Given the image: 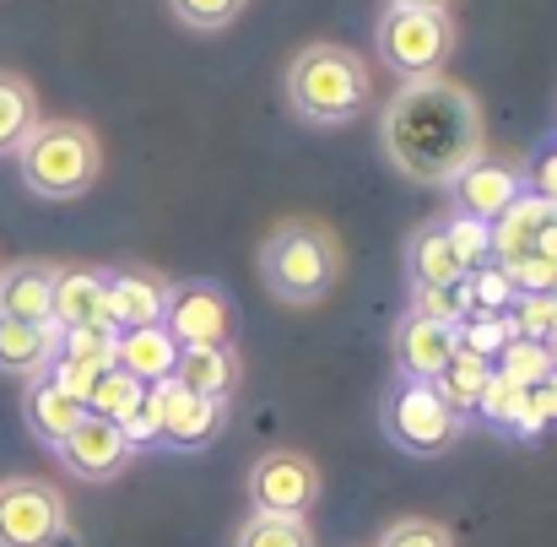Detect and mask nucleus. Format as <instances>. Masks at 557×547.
<instances>
[{"label":"nucleus","instance_id":"nucleus-1","mask_svg":"<svg viewBox=\"0 0 557 547\" xmlns=\"http://www.w3.org/2000/svg\"><path fill=\"white\" fill-rule=\"evenodd\" d=\"M379 153L400 180L449 190L471 163L487 158V125L476 93L449 76L406 82L379 114Z\"/></svg>","mask_w":557,"mask_h":547},{"label":"nucleus","instance_id":"nucleus-2","mask_svg":"<svg viewBox=\"0 0 557 547\" xmlns=\"http://www.w3.org/2000/svg\"><path fill=\"white\" fill-rule=\"evenodd\" d=\"M282 93H287V109H293L304 125L336 131V125H352V120L369 114L373 71L358 49L320 38V44H304V49L287 60Z\"/></svg>","mask_w":557,"mask_h":547},{"label":"nucleus","instance_id":"nucleus-3","mask_svg":"<svg viewBox=\"0 0 557 547\" xmlns=\"http://www.w3.org/2000/svg\"><path fill=\"white\" fill-rule=\"evenodd\" d=\"M260 282L276 304H293V309L320 304L342 282V239L314 217L276 222L260 244Z\"/></svg>","mask_w":557,"mask_h":547},{"label":"nucleus","instance_id":"nucleus-4","mask_svg":"<svg viewBox=\"0 0 557 547\" xmlns=\"http://www.w3.org/2000/svg\"><path fill=\"white\" fill-rule=\"evenodd\" d=\"M22 184L44 200H76L103 174V142L82 120H38L16 147Z\"/></svg>","mask_w":557,"mask_h":547},{"label":"nucleus","instance_id":"nucleus-5","mask_svg":"<svg viewBox=\"0 0 557 547\" xmlns=\"http://www.w3.org/2000/svg\"><path fill=\"white\" fill-rule=\"evenodd\" d=\"M379 428H384V439L395 445V450H406V455H444L460 434H466V417L433 390V385H422V379H389V390H384V401H379Z\"/></svg>","mask_w":557,"mask_h":547},{"label":"nucleus","instance_id":"nucleus-6","mask_svg":"<svg viewBox=\"0 0 557 547\" xmlns=\"http://www.w3.org/2000/svg\"><path fill=\"white\" fill-rule=\"evenodd\" d=\"M455 16L449 11H400L384 5L379 27H373V54L400 76V82H422V76H444V60L455 54Z\"/></svg>","mask_w":557,"mask_h":547},{"label":"nucleus","instance_id":"nucleus-7","mask_svg":"<svg viewBox=\"0 0 557 547\" xmlns=\"http://www.w3.org/2000/svg\"><path fill=\"white\" fill-rule=\"evenodd\" d=\"M314 505H320V466L304 450H265L249 466V515L309 521Z\"/></svg>","mask_w":557,"mask_h":547},{"label":"nucleus","instance_id":"nucleus-8","mask_svg":"<svg viewBox=\"0 0 557 547\" xmlns=\"http://www.w3.org/2000/svg\"><path fill=\"white\" fill-rule=\"evenodd\" d=\"M65 537V494L44 477L0 483V547H54Z\"/></svg>","mask_w":557,"mask_h":547},{"label":"nucleus","instance_id":"nucleus-9","mask_svg":"<svg viewBox=\"0 0 557 547\" xmlns=\"http://www.w3.org/2000/svg\"><path fill=\"white\" fill-rule=\"evenodd\" d=\"M174 348H233V304L216 282L195 277V282H169V304L158 320Z\"/></svg>","mask_w":557,"mask_h":547},{"label":"nucleus","instance_id":"nucleus-10","mask_svg":"<svg viewBox=\"0 0 557 547\" xmlns=\"http://www.w3.org/2000/svg\"><path fill=\"white\" fill-rule=\"evenodd\" d=\"M60 461H65V472L71 477H82V483H109V477H120L125 466H131V439H125V428L120 423H109V417H82L71 434H65V445L54 450Z\"/></svg>","mask_w":557,"mask_h":547},{"label":"nucleus","instance_id":"nucleus-11","mask_svg":"<svg viewBox=\"0 0 557 547\" xmlns=\"http://www.w3.org/2000/svg\"><path fill=\"white\" fill-rule=\"evenodd\" d=\"M49 326H60V331H114V320H109V293H103V271L60 266V271H54Z\"/></svg>","mask_w":557,"mask_h":547},{"label":"nucleus","instance_id":"nucleus-12","mask_svg":"<svg viewBox=\"0 0 557 547\" xmlns=\"http://www.w3.org/2000/svg\"><path fill=\"white\" fill-rule=\"evenodd\" d=\"M222 428H227V401L189 396L174 379L163 385V434H158L163 450H206Z\"/></svg>","mask_w":557,"mask_h":547},{"label":"nucleus","instance_id":"nucleus-13","mask_svg":"<svg viewBox=\"0 0 557 547\" xmlns=\"http://www.w3.org/2000/svg\"><path fill=\"white\" fill-rule=\"evenodd\" d=\"M389 348H395V368H400V379H422V385H433V379L444 374V364L455 358L460 337H455V326H438V320L406 315V320L395 326Z\"/></svg>","mask_w":557,"mask_h":547},{"label":"nucleus","instance_id":"nucleus-14","mask_svg":"<svg viewBox=\"0 0 557 547\" xmlns=\"http://www.w3.org/2000/svg\"><path fill=\"white\" fill-rule=\"evenodd\" d=\"M103 293H109L114 331H141V326H158L163 320L169 277H152V271H103Z\"/></svg>","mask_w":557,"mask_h":547},{"label":"nucleus","instance_id":"nucleus-15","mask_svg":"<svg viewBox=\"0 0 557 547\" xmlns=\"http://www.w3.org/2000/svg\"><path fill=\"white\" fill-rule=\"evenodd\" d=\"M455 190V211L460 217H476V222H498L504 211H509V200L525 190L520 184V169H509V163H493V158H482V163H471L460 180L449 184Z\"/></svg>","mask_w":557,"mask_h":547},{"label":"nucleus","instance_id":"nucleus-16","mask_svg":"<svg viewBox=\"0 0 557 547\" xmlns=\"http://www.w3.org/2000/svg\"><path fill=\"white\" fill-rule=\"evenodd\" d=\"M54 271H60V266H49V260L0 266V315H5V320H27V326H49Z\"/></svg>","mask_w":557,"mask_h":547},{"label":"nucleus","instance_id":"nucleus-17","mask_svg":"<svg viewBox=\"0 0 557 547\" xmlns=\"http://www.w3.org/2000/svg\"><path fill=\"white\" fill-rule=\"evenodd\" d=\"M22 417H27V434L38 439V445H49V450H60L65 445V434L87 417V406L82 401H71L49 374L44 379H27V396H22Z\"/></svg>","mask_w":557,"mask_h":547},{"label":"nucleus","instance_id":"nucleus-18","mask_svg":"<svg viewBox=\"0 0 557 547\" xmlns=\"http://www.w3.org/2000/svg\"><path fill=\"white\" fill-rule=\"evenodd\" d=\"M60 326H27V320H5L0 315V374H22V379H44L54 353H60Z\"/></svg>","mask_w":557,"mask_h":547},{"label":"nucleus","instance_id":"nucleus-19","mask_svg":"<svg viewBox=\"0 0 557 547\" xmlns=\"http://www.w3.org/2000/svg\"><path fill=\"white\" fill-rule=\"evenodd\" d=\"M174 364H180V348L163 326H141V331H120L114 342V368H125L131 379L141 385H163L174 379Z\"/></svg>","mask_w":557,"mask_h":547},{"label":"nucleus","instance_id":"nucleus-20","mask_svg":"<svg viewBox=\"0 0 557 547\" xmlns=\"http://www.w3.org/2000/svg\"><path fill=\"white\" fill-rule=\"evenodd\" d=\"M174 385L206 401H227L238 390V348H185L174 364Z\"/></svg>","mask_w":557,"mask_h":547},{"label":"nucleus","instance_id":"nucleus-21","mask_svg":"<svg viewBox=\"0 0 557 547\" xmlns=\"http://www.w3.org/2000/svg\"><path fill=\"white\" fill-rule=\"evenodd\" d=\"M542 222H547V206H542L536 195H525V190H520V195L509 200V211H504L498 222H487V255H493L498 266L525 260V255L536 250Z\"/></svg>","mask_w":557,"mask_h":547},{"label":"nucleus","instance_id":"nucleus-22","mask_svg":"<svg viewBox=\"0 0 557 547\" xmlns=\"http://www.w3.org/2000/svg\"><path fill=\"white\" fill-rule=\"evenodd\" d=\"M406 277H411V288H455V282H466V266L455 260V250H449V239H444L438 222H428V228L411 233V244H406Z\"/></svg>","mask_w":557,"mask_h":547},{"label":"nucleus","instance_id":"nucleus-23","mask_svg":"<svg viewBox=\"0 0 557 547\" xmlns=\"http://www.w3.org/2000/svg\"><path fill=\"white\" fill-rule=\"evenodd\" d=\"M33 125H38V93L27 87V76L0 71V158L16 153Z\"/></svg>","mask_w":557,"mask_h":547},{"label":"nucleus","instance_id":"nucleus-24","mask_svg":"<svg viewBox=\"0 0 557 547\" xmlns=\"http://www.w3.org/2000/svg\"><path fill=\"white\" fill-rule=\"evenodd\" d=\"M493 379V364H482L476 353H466V348H455V358L444 364V374L433 379V390L460 412V417H471V406H476V396H482V385Z\"/></svg>","mask_w":557,"mask_h":547},{"label":"nucleus","instance_id":"nucleus-25","mask_svg":"<svg viewBox=\"0 0 557 547\" xmlns=\"http://www.w3.org/2000/svg\"><path fill=\"white\" fill-rule=\"evenodd\" d=\"M141 396H147V385L141 379H131L125 368H103L98 374V385H92V396H87V412L92 417H109V423H131V412L141 406Z\"/></svg>","mask_w":557,"mask_h":547},{"label":"nucleus","instance_id":"nucleus-26","mask_svg":"<svg viewBox=\"0 0 557 547\" xmlns=\"http://www.w3.org/2000/svg\"><path fill=\"white\" fill-rule=\"evenodd\" d=\"M455 337H460V348L466 353H476L482 364H498V353L515 342V320L509 315H466L460 326H455Z\"/></svg>","mask_w":557,"mask_h":547},{"label":"nucleus","instance_id":"nucleus-27","mask_svg":"<svg viewBox=\"0 0 557 547\" xmlns=\"http://www.w3.org/2000/svg\"><path fill=\"white\" fill-rule=\"evenodd\" d=\"M238 547H314V532L293 515H249L238 526Z\"/></svg>","mask_w":557,"mask_h":547},{"label":"nucleus","instance_id":"nucleus-28","mask_svg":"<svg viewBox=\"0 0 557 547\" xmlns=\"http://www.w3.org/2000/svg\"><path fill=\"white\" fill-rule=\"evenodd\" d=\"M411 315L438 320V326H460L466 315H476L471 282H455V288H411Z\"/></svg>","mask_w":557,"mask_h":547},{"label":"nucleus","instance_id":"nucleus-29","mask_svg":"<svg viewBox=\"0 0 557 547\" xmlns=\"http://www.w3.org/2000/svg\"><path fill=\"white\" fill-rule=\"evenodd\" d=\"M493 374H504L515 390H536V385L553 374V364H547V348H542V342H525V337H515V342L498 353Z\"/></svg>","mask_w":557,"mask_h":547},{"label":"nucleus","instance_id":"nucleus-30","mask_svg":"<svg viewBox=\"0 0 557 547\" xmlns=\"http://www.w3.org/2000/svg\"><path fill=\"white\" fill-rule=\"evenodd\" d=\"M466 282H471V304H476L482 315H504V309H515V299H520V288H515L509 266H498V260L476 266Z\"/></svg>","mask_w":557,"mask_h":547},{"label":"nucleus","instance_id":"nucleus-31","mask_svg":"<svg viewBox=\"0 0 557 547\" xmlns=\"http://www.w3.org/2000/svg\"><path fill=\"white\" fill-rule=\"evenodd\" d=\"M444 239H449V250H455V260L466 266V277L476 271V266H487L493 255H487V222H476V217H460V211H449L444 222Z\"/></svg>","mask_w":557,"mask_h":547},{"label":"nucleus","instance_id":"nucleus-32","mask_svg":"<svg viewBox=\"0 0 557 547\" xmlns=\"http://www.w3.org/2000/svg\"><path fill=\"white\" fill-rule=\"evenodd\" d=\"M249 0H169V11L185 22L189 33H222L244 16Z\"/></svg>","mask_w":557,"mask_h":547},{"label":"nucleus","instance_id":"nucleus-33","mask_svg":"<svg viewBox=\"0 0 557 547\" xmlns=\"http://www.w3.org/2000/svg\"><path fill=\"white\" fill-rule=\"evenodd\" d=\"M509 320H515V337L547 342L557 331V293H520L515 309H509Z\"/></svg>","mask_w":557,"mask_h":547},{"label":"nucleus","instance_id":"nucleus-34","mask_svg":"<svg viewBox=\"0 0 557 547\" xmlns=\"http://www.w3.org/2000/svg\"><path fill=\"white\" fill-rule=\"evenodd\" d=\"M520 184H525V195H536L547 211H557V136L547 142V147H536V153L525 158Z\"/></svg>","mask_w":557,"mask_h":547},{"label":"nucleus","instance_id":"nucleus-35","mask_svg":"<svg viewBox=\"0 0 557 547\" xmlns=\"http://www.w3.org/2000/svg\"><path fill=\"white\" fill-rule=\"evenodd\" d=\"M379 547H455V537H449V526H438V521L406 515V521H389V526H384Z\"/></svg>","mask_w":557,"mask_h":547},{"label":"nucleus","instance_id":"nucleus-36","mask_svg":"<svg viewBox=\"0 0 557 547\" xmlns=\"http://www.w3.org/2000/svg\"><path fill=\"white\" fill-rule=\"evenodd\" d=\"M98 374H103V368L87 364V358H76V353H54V364H49V379H54L71 401H82V406H87V396H92Z\"/></svg>","mask_w":557,"mask_h":547},{"label":"nucleus","instance_id":"nucleus-37","mask_svg":"<svg viewBox=\"0 0 557 547\" xmlns=\"http://www.w3.org/2000/svg\"><path fill=\"white\" fill-rule=\"evenodd\" d=\"M509 277H515V288H520V293H557V266L553 260H542V255L515 260V266H509Z\"/></svg>","mask_w":557,"mask_h":547},{"label":"nucleus","instance_id":"nucleus-38","mask_svg":"<svg viewBox=\"0 0 557 547\" xmlns=\"http://www.w3.org/2000/svg\"><path fill=\"white\" fill-rule=\"evenodd\" d=\"M531 412H536V423H557V374H547L531 390Z\"/></svg>","mask_w":557,"mask_h":547},{"label":"nucleus","instance_id":"nucleus-39","mask_svg":"<svg viewBox=\"0 0 557 547\" xmlns=\"http://www.w3.org/2000/svg\"><path fill=\"white\" fill-rule=\"evenodd\" d=\"M531 255H542V260H553L557 266V211H547V222H542V233H536V250Z\"/></svg>","mask_w":557,"mask_h":547},{"label":"nucleus","instance_id":"nucleus-40","mask_svg":"<svg viewBox=\"0 0 557 547\" xmlns=\"http://www.w3.org/2000/svg\"><path fill=\"white\" fill-rule=\"evenodd\" d=\"M389 5H400V11H449L455 0H389Z\"/></svg>","mask_w":557,"mask_h":547},{"label":"nucleus","instance_id":"nucleus-41","mask_svg":"<svg viewBox=\"0 0 557 547\" xmlns=\"http://www.w3.org/2000/svg\"><path fill=\"white\" fill-rule=\"evenodd\" d=\"M542 348H547V364H553V374H557V331L547 337V342H542Z\"/></svg>","mask_w":557,"mask_h":547}]
</instances>
